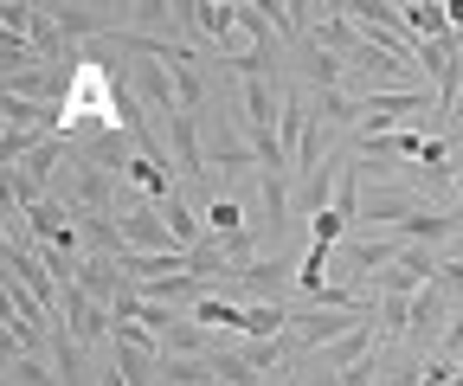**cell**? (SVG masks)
<instances>
[{"label":"cell","mask_w":463,"mask_h":386,"mask_svg":"<svg viewBox=\"0 0 463 386\" xmlns=\"http://www.w3.org/2000/svg\"><path fill=\"white\" fill-rule=\"evenodd\" d=\"M361 322H367V309H297V315H289V348H297V354H322L341 335H354Z\"/></svg>","instance_id":"6da1fadb"},{"label":"cell","mask_w":463,"mask_h":386,"mask_svg":"<svg viewBox=\"0 0 463 386\" xmlns=\"http://www.w3.org/2000/svg\"><path fill=\"white\" fill-rule=\"evenodd\" d=\"M109 78H129V90H136V103L142 109H155V117H187L181 109V84H174V71L161 65V59H142V65H116Z\"/></svg>","instance_id":"7a4b0ae2"},{"label":"cell","mask_w":463,"mask_h":386,"mask_svg":"<svg viewBox=\"0 0 463 386\" xmlns=\"http://www.w3.org/2000/svg\"><path fill=\"white\" fill-rule=\"evenodd\" d=\"M450 315H457V303H450L438 284H425V290L412 297V328H405V348H412V361H431V354H438Z\"/></svg>","instance_id":"3957f363"},{"label":"cell","mask_w":463,"mask_h":386,"mask_svg":"<svg viewBox=\"0 0 463 386\" xmlns=\"http://www.w3.org/2000/svg\"><path fill=\"white\" fill-rule=\"evenodd\" d=\"M116 232H123V245L129 251H142V258H167V251H181L167 239V219H161V206L155 200H142V206H129V212H116Z\"/></svg>","instance_id":"277c9868"},{"label":"cell","mask_w":463,"mask_h":386,"mask_svg":"<svg viewBox=\"0 0 463 386\" xmlns=\"http://www.w3.org/2000/svg\"><path fill=\"white\" fill-rule=\"evenodd\" d=\"M84 297H97L103 309H116V297H129L136 290V278H129V270L123 264H116V258H97V251H84L78 258V278H71Z\"/></svg>","instance_id":"5b68a950"},{"label":"cell","mask_w":463,"mask_h":386,"mask_svg":"<svg viewBox=\"0 0 463 386\" xmlns=\"http://www.w3.org/2000/svg\"><path fill=\"white\" fill-rule=\"evenodd\" d=\"M419 212V193L412 187H373V193H361V239L373 232V226H405V219Z\"/></svg>","instance_id":"8992f818"},{"label":"cell","mask_w":463,"mask_h":386,"mask_svg":"<svg viewBox=\"0 0 463 386\" xmlns=\"http://www.w3.org/2000/svg\"><path fill=\"white\" fill-rule=\"evenodd\" d=\"M200 117L206 109H187V117H174L167 123V148H174V174H187V181H206V148H200Z\"/></svg>","instance_id":"52a82bcc"},{"label":"cell","mask_w":463,"mask_h":386,"mask_svg":"<svg viewBox=\"0 0 463 386\" xmlns=\"http://www.w3.org/2000/svg\"><path fill=\"white\" fill-rule=\"evenodd\" d=\"M65 322H71L78 342H109V328H116V315H109L97 297H84L78 284H65Z\"/></svg>","instance_id":"ba28073f"},{"label":"cell","mask_w":463,"mask_h":386,"mask_svg":"<svg viewBox=\"0 0 463 386\" xmlns=\"http://www.w3.org/2000/svg\"><path fill=\"white\" fill-rule=\"evenodd\" d=\"M399 251H405V239H392V232H380V239H347V264H354L361 290L380 278L386 264H399Z\"/></svg>","instance_id":"9c48e42d"},{"label":"cell","mask_w":463,"mask_h":386,"mask_svg":"<svg viewBox=\"0 0 463 386\" xmlns=\"http://www.w3.org/2000/svg\"><path fill=\"white\" fill-rule=\"evenodd\" d=\"M463 232V206L457 212H431V206H419L405 226H392V239H405V245H438V239H457Z\"/></svg>","instance_id":"30bf717a"},{"label":"cell","mask_w":463,"mask_h":386,"mask_svg":"<svg viewBox=\"0 0 463 386\" xmlns=\"http://www.w3.org/2000/svg\"><path fill=\"white\" fill-rule=\"evenodd\" d=\"M187 26L200 33V39H213V45H232V33H239V0H187Z\"/></svg>","instance_id":"8fae6325"},{"label":"cell","mask_w":463,"mask_h":386,"mask_svg":"<svg viewBox=\"0 0 463 386\" xmlns=\"http://www.w3.org/2000/svg\"><path fill=\"white\" fill-rule=\"evenodd\" d=\"M316 45H322V52H335V59H347V65H354V59H361V52H367V39H361V26H354V20H347L341 7H328V20L316 26Z\"/></svg>","instance_id":"7c38bea8"},{"label":"cell","mask_w":463,"mask_h":386,"mask_svg":"<svg viewBox=\"0 0 463 386\" xmlns=\"http://www.w3.org/2000/svg\"><path fill=\"white\" fill-rule=\"evenodd\" d=\"M206 367H213V386H270V380L251 367V354H245V348H225V342L206 354Z\"/></svg>","instance_id":"4fadbf2b"},{"label":"cell","mask_w":463,"mask_h":386,"mask_svg":"<svg viewBox=\"0 0 463 386\" xmlns=\"http://www.w3.org/2000/svg\"><path fill=\"white\" fill-rule=\"evenodd\" d=\"M399 26L412 33V45H431V39H450V14L438 0H412V7H399Z\"/></svg>","instance_id":"5bb4252c"},{"label":"cell","mask_w":463,"mask_h":386,"mask_svg":"<svg viewBox=\"0 0 463 386\" xmlns=\"http://www.w3.org/2000/svg\"><path fill=\"white\" fill-rule=\"evenodd\" d=\"M251 142H239V129H232L225 117H213V148H206V168H251Z\"/></svg>","instance_id":"9a60e30c"},{"label":"cell","mask_w":463,"mask_h":386,"mask_svg":"<svg viewBox=\"0 0 463 386\" xmlns=\"http://www.w3.org/2000/svg\"><path fill=\"white\" fill-rule=\"evenodd\" d=\"M289 226H297V219H289V181L283 174H264V239L283 245Z\"/></svg>","instance_id":"2e32d148"},{"label":"cell","mask_w":463,"mask_h":386,"mask_svg":"<svg viewBox=\"0 0 463 386\" xmlns=\"http://www.w3.org/2000/svg\"><path fill=\"white\" fill-rule=\"evenodd\" d=\"M161 219H167V239L181 245V251H194V245L206 239V212H194V206H187L181 193H174V200L161 206Z\"/></svg>","instance_id":"e0dca14e"},{"label":"cell","mask_w":463,"mask_h":386,"mask_svg":"<svg viewBox=\"0 0 463 386\" xmlns=\"http://www.w3.org/2000/svg\"><path fill=\"white\" fill-rule=\"evenodd\" d=\"M109 361L123 367L129 386H155V373H161V354L155 348H129V342H109Z\"/></svg>","instance_id":"ac0fdd59"},{"label":"cell","mask_w":463,"mask_h":386,"mask_svg":"<svg viewBox=\"0 0 463 386\" xmlns=\"http://www.w3.org/2000/svg\"><path fill=\"white\" fill-rule=\"evenodd\" d=\"M373 354V315L354 328V335H341L335 348H322V367H335V373H347V367H354V361H367Z\"/></svg>","instance_id":"d6986e66"},{"label":"cell","mask_w":463,"mask_h":386,"mask_svg":"<svg viewBox=\"0 0 463 386\" xmlns=\"http://www.w3.org/2000/svg\"><path fill=\"white\" fill-rule=\"evenodd\" d=\"M289 335V309L283 303H251L245 309V342H283Z\"/></svg>","instance_id":"ffe728a7"},{"label":"cell","mask_w":463,"mask_h":386,"mask_svg":"<svg viewBox=\"0 0 463 386\" xmlns=\"http://www.w3.org/2000/svg\"><path fill=\"white\" fill-rule=\"evenodd\" d=\"M316 117L328 129H347V123H361L367 109H361V97H347V90H316Z\"/></svg>","instance_id":"44dd1931"},{"label":"cell","mask_w":463,"mask_h":386,"mask_svg":"<svg viewBox=\"0 0 463 386\" xmlns=\"http://www.w3.org/2000/svg\"><path fill=\"white\" fill-rule=\"evenodd\" d=\"M194 322H200V328H239V335H245V303L200 297V303H194Z\"/></svg>","instance_id":"7402d4cb"},{"label":"cell","mask_w":463,"mask_h":386,"mask_svg":"<svg viewBox=\"0 0 463 386\" xmlns=\"http://www.w3.org/2000/svg\"><path fill=\"white\" fill-rule=\"evenodd\" d=\"M303 78H309L316 90H341V84H347V59H335V52L309 45V65H303Z\"/></svg>","instance_id":"603a6c76"},{"label":"cell","mask_w":463,"mask_h":386,"mask_svg":"<svg viewBox=\"0 0 463 386\" xmlns=\"http://www.w3.org/2000/svg\"><path fill=\"white\" fill-rule=\"evenodd\" d=\"M239 33L251 39V52H270V59H277V26H270V14H264V7L239 0Z\"/></svg>","instance_id":"cb8c5ba5"},{"label":"cell","mask_w":463,"mask_h":386,"mask_svg":"<svg viewBox=\"0 0 463 386\" xmlns=\"http://www.w3.org/2000/svg\"><path fill=\"white\" fill-rule=\"evenodd\" d=\"M206 232H219V239H225V232H245L239 200H213V206H206Z\"/></svg>","instance_id":"d4e9b609"},{"label":"cell","mask_w":463,"mask_h":386,"mask_svg":"<svg viewBox=\"0 0 463 386\" xmlns=\"http://www.w3.org/2000/svg\"><path fill=\"white\" fill-rule=\"evenodd\" d=\"M373 303H380V322L405 342V328H412V297H373Z\"/></svg>","instance_id":"484cf974"},{"label":"cell","mask_w":463,"mask_h":386,"mask_svg":"<svg viewBox=\"0 0 463 386\" xmlns=\"http://www.w3.org/2000/svg\"><path fill=\"white\" fill-rule=\"evenodd\" d=\"M225 65L239 71V78H277V59H270V52H232Z\"/></svg>","instance_id":"4316f807"},{"label":"cell","mask_w":463,"mask_h":386,"mask_svg":"<svg viewBox=\"0 0 463 386\" xmlns=\"http://www.w3.org/2000/svg\"><path fill=\"white\" fill-rule=\"evenodd\" d=\"M14 380H20V386H65V380H58V373H45L39 361H26L20 348H14Z\"/></svg>","instance_id":"83f0119b"},{"label":"cell","mask_w":463,"mask_h":386,"mask_svg":"<svg viewBox=\"0 0 463 386\" xmlns=\"http://www.w3.org/2000/svg\"><path fill=\"white\" fill-rule=\"evenodd\" d=\"M431 284H438V290H444L450 303H463V258H444V264H438V278H431Z\"/></svg>","instance_id":"f1b7e54d"},{"label":"cell","mask_w":463,"mask_h":386,"mask_svg":"<svg viewBox=\"0 0 463 386\" xmlns=\"http://www.w3.org/2000/svg\"><path fill=\"white\" fill-rule=\"evenodd\" d=\"M386 373H380V354H367V361H354V367H347L341 373V386H380Z\"/></svg>","instance_id":"f546056e"},{"label":"cell","mask_w":463,"mask_h":386,"mask_svg":"<svg viewBox=\"0 0 463 386\" xmlns=\"http://www.w3.org/2000/svg\"><path fill=\"white\" fill-rule=\"evenodd\" d=\"M450 380H457V361H444V354H431L419 367V386H450Z\"/></svg>","instance_id":"4dcf8cb0"},{"label":"cell","mask_w":463,"mask_h":386,"mask_svg":"<svg viewBox=\"0 0 463 386\" xmlns=\"http://www.w3.org/2000/svg\"><path fill=\"white\" fill-rule=\"evenodd\" d=\"M438 354H444V361H463V309L450 315V328H444V342H438Z\"/></svg>","instance_id":"1f68e13d"},{"label":"cell","mask_w":463,"mask_h":386,"mask_svg":"<svg viewBox=\"0 0 463 386\" xmlns=\"http://www.w3.org/2000/svg\"><path fill=\"white\" fill-rule=\"evenodd\" d=\"M97 386H129V380H123V367H116V361H103V367H97Z\"/></svg>","instance_id":"d6a6232c"},{"label":"cell","mask_w":463,"mask_h":386,"mask_svg":"<svg viewBox=\"0 0 463 386\" xmlns=\"http://www.w3.org/2000/svg\"><path fill=\"white\" fill-rule=\"evenodd\" d=\"M309 386H341V373H335V367H322V361H316V373H309Z\"/></svg>","instance_id":"836d02e7"},{"label":"cell","mask_w":463,"mask_h":386,"mask_svg":"<svg viewBox=\"0 0 463 386\" xmlns=\"http://www.w3.org/2000/svg\"><path fill=\"white\" fill-rule=\"evenodd\" d=\"M450 181H457V206H463V155L450 161Z\"/></svg>","instance_id":"e575fe53"},{"label":"cell","mask_w":463,"mask_h":386,"mask_svg":"<svg viewBox=\"0 0 463 386\" xmlns=\"http://www.w3.org/2000/svg\"><path fill=\"white\" fill-rule=\"evenodd\" d=\"M450 386H463V361H457V380H450Z\"/></svg>","instance_id":"d590c367"},{"label":"cell","mask_w":463,"mask_h":386,"mask_svg":"<svg viewBox=\"0 0 463 386\" xmlns=\"http://www.w3.org/2000/svg\"><path fill=\"white\" fill-rule=\"evenodd\" d=\"M380 386H392V380H380Z\"/></svg>","instance_id":"8d00e7d4"}]
</instances>
